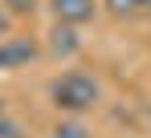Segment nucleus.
<instances>
[{
	"label": "nucleus",
	"instance_id": "10",
	"mask_svg": "<svg viewBox=\"0 0 151 138\" xmlns=\"http://www.w3.org/2000/svg\"><path fill=\"white\" fill-rule=\"evenodd\" d=\"M0 114H8V106H4V97H0Z\"/></svg>",
	"mask_w": 151,
	"mask_h": 138
},
{
	"label": "nucleus",
	"instance_id": "11",
	"mask_svg": "<svg viewBox=\"0 0 151 138\" xmlns=\"http://www.w3.org/2000/svg\"><path fill=\"white\" fill-rule=\"evenodd\" d=\"M143 12H151V0H143Z\"/></svg>",
	"mask_w": 151,
	"mask_h": 138
},
{
	"label": "nucleus",
	"instance_id": "2",
	"mask_svg": "<svg viewBox=\"0 0 151 138\" xmlns=\"http://www.w3.org/2000/svg\"><path fill=\"white\" fill-rule=\"evenodd\" d=\"M37 53H41V49H37V41H33V37L8 33V37L0 41V73H12V69L29 65V61H33Z\"/></svg>",
	"mask_w": 151,
	"mask_h": 138
},
{
	"label": "nucleus",
	"instance_id": "9",
	"mask_svg": "<svg viewBox=\"0 0 151 138\" xmlns=\"http://www.w3.org/2000/svg\"><path fill=\"white\" fill-rule=\"evenodd\" d=\"M4 37H8V12L0 8V41H4Z\"/></svg>",
	"mask_w": 151,
	"mask_h": 138
},
{
	"label": "nucleus",
	"instance_id": "8",
	"mask_svg": "<svg viewBox=\"0 0 151 138\" xmlns=\"http://www.w3.org/2000/svg\"><path fill=\"white\" fill-rule=\"evenodd\" d=\"M4 4L12 16H33V8H37V0H4Z\"/></svg>",
	"mask_w": 151,
	"mask_h": 138
},
{
	"label": "nucleus",
	"instance_id": "1",
	"mask_svg": "<svg viewBox=\"0 0 151 138\" xmlns=\"http://www.w3.org/2000/svg\"><path fill=\"white\" fill-rule=\"evenodd\" d=\"M102 97V85L94 73L86 69H65L61 77H53L49 85V102L61 110V114H90Z\"/></svg>",
	"mask_w": 151,
	"mask_h": 138
},
{
	"label": "nucleus",
	"instance_id": "7",
	"mask_svg": "<svg viewBox=\"0 0 151 138\" xmlns=\"http://www.w3.org/2000/svg\"><path fill=\"white\" fill-rule=\"evenodd\" d=\"M0 138H25V126L12 114H0Z\"/></svg>",
	"mask_w": 151,
	"mask_h": 138
},
{
	"label": "nucleus",
	"instance_id": "3",
	"mask_svg": "<svg viewBox=\"0 0 151 138\" xmlns=\"http://www.w3.org/2000/svg\"><path fill=\"white\" fill-rule=\"evenodd\" d=\"M49 12L57 16V24H86L94 21V12H98V4L94 0H49Z\"/></svg>",
	"mask_w": 151,
	"mask_h": 138
},
{
	"label": "nucleus",
	"instance_id": "5",
	"mask_svg": "<svg viewBox=\"0 0 151 138\" xmlns=\"http://www.w3.org/2000/svg\"><path fill=\"white\" fill-rule=\"evenodd\" d=\"M53 138H90V130L70 118V122H57V126H53Z\"/></svg>",
	"mask_w": 151,
	"mask_h": 138
},
{
	"label": "nucleus",
	"instance_id": "6",
	"mask_svg": "<svg viewBox=\"0 0 151 138\" xmlns=\"http://www.w3.org/2000/svg\"><path fill=\"white\" fill-rule=\"evenodd\" d=\"M106 8L114 16H131V12H143V0H106Z\"/></svg>",
	"mask_w": 151,
	"mask_h": 138
},
{
	"label": "nucleus",
	"instance_id": "4",
	"mask_svg": "<svg viewBox=\"0 0 151 138\" xmlns=\"http://www.w3.org/2000/svg\"><path fill=\"white\" fill-rule=\"evenodd\" d=\"M49 49L57 53V57H74L78 49H82L78 28H74V24H53V33H49Z\"/></svg>",
	"mask_w": 151,
	"mask_h": 138
}]
</instances>
